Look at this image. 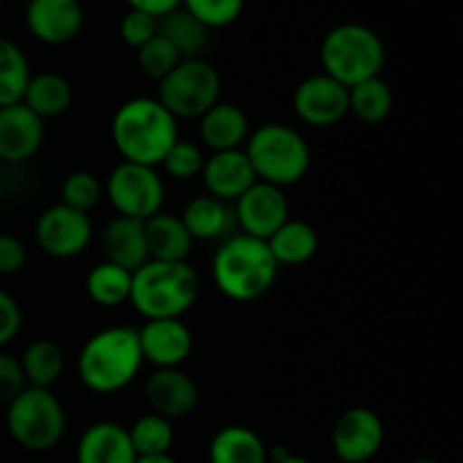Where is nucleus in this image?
Listing matches in <instances>:
<instances>
[{"label": "nucleus", "instance_id": "40", "mask_svg": "<svg viewBox=\"0 0 463 463\" xmlns=\"http://www.w3.org/2000/svg\"><path fill=\"white\" fill-rule=\"evenodd\" d=\"M27 249L14 235H0V276H12L25 267Z\"/></svg>", "mask_w": 463, "mask_h": 463}, {"label": "nucleus", "instance_id": "17", "mask_svg": "<svg viewBox=\"0 0 463 463\" xmlns=\"http://www.w3.org/2000/svg\"><path fill=\"white\" fill-rule=\"evenodd\" d=\"M145 398L154 414L175 420L197 410L199 389L185 371L156 369L145 383Z\"/></svg>", "mask_w": 463, "mask_h": 463}, {"label": "nucleus", "instance_id": "28", "mask_svg": "<svg viewBox=\"0 0 463 463\" xmlns=\"http://www.w3.org/2000/svg\"><path fill=\"white\" fill-rule=\"evenodd\" d=\"M18 362H21L27 387L50 389L61 378L66 357H63L61 346L57 342H52V339H36V342H32L23 351Z\"/></svg>", "mask_w": 463, "mask_h": 463}, {"label": "nucleus", "instance_id": "13", "mask_svg": "<svg viewBox=\"0 0 463 463\" xmlns=\"http://www.w3.org/2000/svg\"><path fill=\"white\" fill-rule=\"evenodd\" d=\"M294 113L310 127H333L348 116V89L326 72L310 75L297 86Z\"/></svg>", "mask_w": 463, "mask_h": 463}, {"label": "nucleus", "instance_id": "41", "mask_svg": "<svg viewBox=\"0 0 463 463\" xmlns=\"http://www.w3.org/2000/svg\"><path fill=\"white\" fill-rule=\"evenodd\" d=\"M129 9H138V12L149 14L154 18H161L170 14L172 9L181 7V0H127Z\"/></svg>", "mask_w": 463, "mask_h": 463}, {"label": "nucleus", "instance_id": "37", "mask_svg": "<svg viewBox=\"0 0 463 463\" xmlns=\"http://www.w3.org/2000/svg\"><path fill=\"white\" fill-rule=\"evenodd\" d=\"M156 21L158 18L149 16V14L138 12V9H129L120 21L122 41L134 50L143 48L152 36H156Z\"/></svg>", "mask_w": 463, "mask_h": 463}, {"label": "nucleus", "instance_id": "8", "mask_svg": "<svg viewBox=\"0 0 463 463\" xmlns=\"http://www.w3.org/2000/svg\"><path fill=\"white\" fill-rule=\"evenodd\" d=\"M220 93L222 77L215 66L203 59H184L158 81L156 99L176 120H199L220 102Z\"/></svg>", "mask_w": 463, "mask_h": 463}, {"label": "nucleus", "instance_id": "39", "mask_svg": "<svg viewBox=\"0 0 463 463\" xmlns=\"http://www.w3.org/2000/svg\"><path fill=\"white\" fill-rule=\"evenodd\" d=\"M21 326H23L21 306H18L16 298H14L12 294L0 289V351H3L14 337H16Z\"/></svg>", "mask_w": 463, "mask_h": 463}, {"label": "nucleus", "instance_id": "21", "mask_svg": "<svg viewBox=\"0 0 463 463\" xmlns=\"http://www.w3.org/2000/svg\"><path fill=\"white\" fill-rule=\"evenodd\" d=\"M181 222H184L193 242L194 240H202V242L226 240L238 229L233 206L222 202V199L211 197V194H199V197L190 199L181 213Z\"/></svg>", "mask_w": 463, "mask_h": 463}, {"label": "nucleus", "instance_id": "11", "mask_svg": "<svg viewBox=\"0 0 463 463\" xmlns=\"http://www.w3.org/2000/svg\"><path fill=\"white\" fill-rule=\"evenodd\" d=\"M233 215L242 233L267 242L289 220V203L283 188L256 181L233 202Z\"/></svg>", "mask_w": 463, "mask_h": 463}, {"label": "nucleus", "instance_id": "23", "mask_svg": "<svg viewBox=\"0 0 463 463\" xmlns=\"http://www.w3.org/2000/svg\"><path fill=\"white\" fill-rule=\"evenodd\" d=\"M145 240H147L149 260L184 262L188 260L193 249V238L185 231L181 217L163 211L145 220Z\"/></svg>", "mask_w": 463, "mask_h": 463}, {"label": "nucleus", "instance_id": "42", "mask_svg": "<svg viewBox=\"0 0 463 463\" xmlns=\"http://www.w3.org/2000/svg\"><path fill=\"white\" fill-rule=\"evenodd\" d=\"M134 463H179L170 455H154V457H136Z\"/></svg>", "mask_w": 463, "mask_h": 463}, {"label": "nucleus", "instance_id": "6", "mask_svg": "<svg viewBox=\"0 0 463 463\" xmlns=\"http://www.w3.org/2000/svg\"><path fill=\"white\" fill-rule=\"evenodd\" d=\"M319 57L326 75L351 89L371 77H380L384 43L362 23H342L326 34Z\"/></svg>", "mask_w": 463, "mask_h": 463}, {"label": "nucleus", "instance_id": "1", "mask_svg": "<svg viewBox=\"0 0 463 463\" xmlns=\"http://www.w3.org/2000/svg\"><path fill=\"white\" fill-rule=\"evenodd\" d=\"M176 118L156 98H134L120 104L111 120V140L125 163L156 167L179 140Z\"/></svg>", "mask_w": 463, "mask_h": 463}, {"label": "nucleus", "instance_id": "32", "mask_svg": "<svg viewBox=\"0 0 463 463\" xmlns=\"http://www.w3.org/2000/svg\"><path fill=\"white\" fill-rule=\"evenodd\" d=\"M131 448L136 457H154L170 455V448L175 443V428L172 420L158 414H145L127 430Z\"/></svg>", "mask_w": 463, "mask_h": 463}, {"label": "nucleus", "instance_id": "26", "mask_svg": "<svg viewBox=\"0 0 463 463\" xmlns=\"http://www.w3.org/2000/svg\"><path fill=\"white\" fill-rule=\"evenodd\" d=\"M156 32L163 39L170 41L172 48L179 52L181 61L184 59H202V52L208 48V34H211V30L202 25L184 7L172 9L170 14L158 18Z\"/></svg>", "mask_w": 463, "mask_h": 463}, {"label": "nucleus", "instance_id": "25", "mask_svg": "<svg viewBox=\"0 0 463 463\" xmlns=\"http://www.w3.org/2000/svg\"><path fill=\"white\" fill-rule=\"evenodd\" d=\"M23 104L45 120L66 113L72 104V86L63 75L52 71L32 75L23 93Z\"/></svg>", "mask_w": 463, "mask_h": 463}, {"label": "nucleus", "instance_id": "31", "mask_svg": "<svg viewBox=\"0 0 463 463\" xmlns=\"http://www.w3.org/2000/svg\"><path fill=\"white\" fill-rule=\"evenodd\" d=\"M30 77L25 52L14 41L0 39V109L21 102Z\"/></svg>", "mask_w": 463, "mask_h": 463}, {"label": "nucleus", "instance_id": "10", "mask_svg": "<svg viewBox=\"0 0 463 463\" xmlns=\"http://www.w3.org/2000/svg\"><path fill=\"white\" fill-rule=\"evenodd\" d=\"M36 244L57 260H71L84 253L93 240V224L86 213L72 211L63 203L45 208L36 220Z\"/></svg>", "mask_w": 463, "mask_h": 463}, {"label": "nucleus", "instance_id": "38", "mask_svg": "<svg viewBox=\"0 0 463 463\" xmlns=\"http://www.w3.org/2000/svg\"><path fill=\"white\" fill-rule=\"evenodd\" d=\"M27 387L18 357L0 351V405H9Z\"/></svg>", "mask_w": 463, "mask_h": 463}, {"label": "nucleus", "instance_id": "20", "mask_svg": "<svg viewBox=\"0 0 463 463\" xmlns=\"http://www.w3.org/2000/svg\"><path fill=\"white\" fill-rule=\"evenodd\" d=\"M104 260L120 265L122 269L131 271L149 260L147 240H145V222L131 220V217H113L102 233Z\"/></svg>", "mask_w": 463, "mask_h": 463}, {"label": "nucleus", "instance_id": "43", "mask_svg": "<svg viewBox=\"0 0 463 463\" xmlns=\"http://www.w3.org/2000/svg\"><path fill=\"white\" fill-rule=\"evenodd\" d=\"M269 463H312L310 459H306V457H298V455H283L279 457V459H271Z\"/></svg>", "mask_w": 463, "mask_h": 463}, {"label": "nucleus", "instance_id": "33", "mask_svg": "<svg viewBox=\"0 0 463 463\" xmlns=\"http://www.w3.org/2000/svg\"><path fill=\"white\" fill-rule=\"evenodd\" d=\"M102 193H104L102 184H99V179L93 175V172L77 170L63 179L61 202L59 203L72 208V211H80L89 215V213L99 203Z\"/></svg>", "mask_w": 463, "mask_h": 463}, {"label": "nucleus", "instance_id": "22", "mask_svg": "<svg viewBox=\"0 0 463 463\" xmlns=\"http://www.w3.org/2000/svg\"><path fill=\"white\" fill-rule=\"evenodd\" d=\"M77 463H134L136 452L122 425L99 420L84 430L75 452Z\"/></svg>", "mask_w": 463, "mask_h": 463}, {"label": "nucleus", "instance_id": "45", "mask_svg": "<svg viewBox=\"0 0 463 463\" xmlns=\"http://www.w3.org/2000/svg\"><path fill=\"white\" fill-rule=\"evenodd\" d=\"M0 194H3V185H0Z\"/></svg>", "mask_w": 463, "mask_h": 463}, {"label": "nucleus", "instance_id": "12", "mask_svg": "<svg viewBox=\"0 0 463 463\" xmlns=\"http://www.w3.org/2000/svg\"><path fill=\"white\" fill-rule=\"evenodd\" d=\"M384 443L383 419L369 407H351L333 428V450L344 463H366Z\"/></svg>", "mask_w": 463, "mask_h": 463}, {"label": "nucleus", "instance_id": "5", "mask_svg": "<svg viewBox=\"0 0 463 463\" xmlns=\"http://www.w3.org/2000/svg\"><path fill=\"white\" fill-rule=\"evenodd\" d=\"M242 149L256 172V179L276 188L285 190L288 185L298 184L310 170V147L289 125L267 122L258 127L249 134Z\"/></svg>", "mask_w": 463, "mask_h": 463}, {"label": "nucleus", "instance_id": "4", "mask_svg": "<svg viewBox=\"0 0 463 463\" xmlns=\"http://www.w3.org/2000/svg\"><path fill=\"white\" fill-rule=\"evenodd\" d=\"M199 274L188 260H147L131 279L129 303L145 321L181 319L199 298Z\"/></svg>", "mask_w": 463, "mask_h": 463}, {"label": "nucleus", "instance_id": "2", "mask_svg": "<svg viewBox=\"0 0 463 463\" xmlns=\"http://www.w3.org/2000/svg\"><path fill=\"white\" fill-rule=\"evenodd\" d=\"M138 328L113 326L95 333L81 346L77 375L89 392L109 396L129 387L143 369Z\"/></svg>", "mask_w": 463, "mask_h": 463}, {"label": "nucleus", "instance_id": "14", "mask_svg": "<svg viewBox=\"0 0 463 463\" xmlns=\"http://www.w3.org/2000/svg\"><path fill=\"white\" fill-rule=\"evenodd\" d=\"M138 344L143 362L154 369H181L193 353L194 337L181 319H152L140 326Z\"/></svg>", "mask_w": 463, "mask_h": 463}, {"label": "nucleus", "instance_id": "29", "mask_svg": "<svg viewBox=\"0 0 463 463\" xmlns=\"http://www.w3.org/2000/svg\"><path fill=\"white\" fill-rule=\"evenodd\" d=\"M131 279H134L131 271L122 269L120 265H113L109 260H102L86 276V294L98 306L118 307L122 303H129Z\"/></svg>", "mask_w": 463, "mask_h": 463}, {"label": "nucleus", "instance_id": "24", "mask_svg": "<svg viewBox=\"0 0 463 463\" xmlns=\"http://www.w3.org/2000/svg\"><path fill=\"white\" fill-rule=\"evenodd\" d=\"M267 446L258 432L244 425H226L208 446L211 463H269Z\"/></svg>", "mask_w": 463, "mask_h": 463}, {"label": "nucleus", "instance_id": "9", "mask_svg": "<svg viewBox=\"0 0 463 463\" xmlns=\"http://www.w3.org/2000/svg\"><path fill=\"white\" fill-rule=\"evenodd\" d=\"M104 193L118 215L140 222L161 213L165 202V185L156 167L125 161L111 170Z\"/></svg>", "mask_w": 463, "mask_h": 463}, {"label": "nucleus", "instance_id": "19", "mask_svg": "<svg viewBox=\"0 0 463 463\" xmlns=\"http://www.w3.org/2000/svg\"><path fill=\"white\" fill-rule=\"evenodd\" d=\"M249 134H251L249 118L238 104L217 102L199 118V140L211 152L242 149Z\"/></svg>", "mask_w": 463, "mask_h": 463}, {"label": "nucleus", "instance_id": "7", "mask_svg": "<svg viewBox=\"0 0 463 463\" xmlns=\"http://www.w3.org/2000/svg\"><path fill=\"white\" fill-rule=\"evenodd\" d=\"M7 432L30 452L52 450L66 432V411L50 389L25 387L7 405Z\"/></svg>", "mask_w": 463, "mask_h": 463}, {"label": "nucleus", "instance_id": "3", "mask_svg": "<svg viewBox=\"0 0 463 463\" xmlns=\"http://www.w3.org/2000/svg\"><path fill=\"white\" fill-rule=\"evenodd\" d=\"M279 262L265 240L247 233H233L217 247L213 256V280L226 298L238 303L258 301L276 283Z\"/></svg>", "mask_w": 463, "mask_h": 463}, {"label": "nucleus", "instance_id": "36", "mask_svg": "<svg viewBox=\"0 0 463 463\" xmlns=\"http://www.w3.org/2000/svg\"><path fill=\"white\" fill-rule=\"evenodd\" d=\"M203 154L202 149L197 147L194 143L190 140H176L167 154L163 156L161 165L165 170V175H170L172 179L176 181H188L193 176L202 175V167H203Z\"/></svg>", "mask_w": 463, "mask_h": 463}, {"label": "nucleus", "instance_id": "44", "mask_svg": "<svg viewBox=\"0 0 463 463\" xmlns=\"http://www.w3.org/2000/svg\"><path fill=\"white\" fill-rule=\"evenodd\" d=\"M411 463H439V461H434V459H416V461H411Z\"/></svg>", "mask_w": 463, "mask_h": 463}, {"label": "nucleus", "instance_id": "16", "mask_svg": "<svg viewBox=\"0 0 463 463\" xmlns=\"http://www.w3.org/2000/svg\"><path fill=\"white\" fill-rule=\"evenodd\" d=\"M45 125L23 102L0 109V161L25 163L41 149Z\"/></svg>", "mask_w": 463, "mask_h": 463}, {"label": "nucleus", "instance_id": "46", "mask_svg": "<svg viewBox=\"0 0 463 463\" xmlns=\"http://www.w3.org/2000/svg\"><path fill=\"white\" fill-rule=\"evenodd\" d=\"M0 7H3V0H0Z\"/></svg>", "mask_w": 463, "mask_h": 463}, {"label": "nucleus", "instance_id": "15", "mask_svg": "<svg viewBox=\"0 0 463 463\" xmlns=\"http://www.w3.org/2000/svg\"><path fill=\"white\" fill-rule=\"evenodd\" d=\"M25 25L41 43L63 45L84 27V7L80 0H27Z\"/></svg>", "mask_w": 463, "mask_h": 463}, {"label": "nucleus", "instance_id": "18", "mask_svg": "<svg viewBox=\"0 0 463 463\" xmlns=\"http://www.w3.org/2000/svg\"><path fill=\"white\" fill-rule=\"evenodd\" d=\"M199 176H202L208 194L226 203H233L235 199L242 197L258 181L244 149L213 152L211 158L203 161Z\"/></svg>", "mask_w": 463, "mask_h": 463}, {"label": "nucleus", "instance_id": "34", "mask_svg": "<svg viewBox=\"0 0 463 463\" xmlns=\"http://www.w3.org/2000/svg\"><path fill=\"white\" fill-rule=\"evenodd\" d=\"M247 0H181V7L193 14L208 30L233 25L242 14Z\"/></svg>", "mask_w": 463, "mask_h": 463}, {"label": "nucleus", "instance_id": "35", "mask_svg": "<svg viewBox=\"0 0 463 463\" xmlns=\"http://www.w3.org/2000/svg\"><path fill=\"white\" fill-rule=\"evenodd\" d=\"M179 61H181L179 52H176V50L172 48L170 41L163 39L158 32L156 36H152V39L143 45V48H138L140 71L154 81H161L167 72L175 71V66Z\"/></svg>", "mask_w": 463, "mask_h": 463}, {"label": "nucleus", "instance_id": "27", "mask_svg": "<svg viewBox=\"0 0 463 463\" xmlns=\"http://www.w3.org/2000/svg\"><path fill=\"white\" fill-rule=\"evenodd\" d=\"M267 247L279 267H297L315 258L317 249H319V235L307 222L288 220L267 240Z\"/></svg>", "mask_w": 463, "mask_h": 463}, {"label": "nucleus", "instance_id": "30", "mask_svg": "<svg viewBox=\"0 0 463 463\" xmlns=\"http://www.w3.org/2000/svg\"><path fill=\"white\" fill-rule=\"evenodd\" d=\"M392 109V86L383 77H371L348 89V113H353L364 125H378L387 120Z\"/></svg>", "mask_w": 463, "mask_h": 463}]
</instances>
